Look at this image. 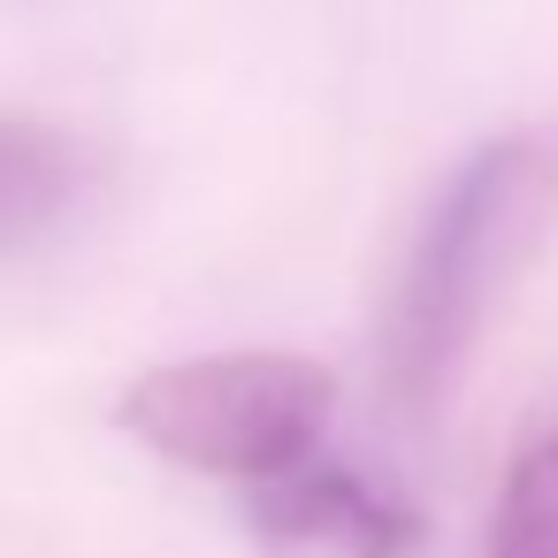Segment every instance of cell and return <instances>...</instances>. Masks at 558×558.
I'll return each instance as SVG.
<instances>
[{
  "label": "cell",
  "instance_id": "1",
  "mask_svg": "<svg viewBox=\"0 0 558 558\" xmlns=\"http://www.w3.org/2000/svg\"><path fill=\"white\" fill-rule=\"evenodd\" d=\"M550 215H558V131L482 138L444 177L383 314V390L405 421H428L451 398L497 299L543 245Z\"/></svg>",
  "mask_w": 558,
  "mask_h": 558
},
{
  "label": "cell",
  "instance_id": "2",
  "mask_svg": "<svg viewBox=\"0 0 558 558\" xmlns=\"http://www.w3.org/2000/svg\"><path fill=\"white\" fill-rule=\"evenodd\" d=\"M329 413H337V375L322 360L276 352V344L161 360V367L131 375L116 398L123 436H138L169 466L222 474V482H268V474L314 459Z\"/></svg>",
  "mask_w": 558,
  "mask_h": 558
},
{
  "label": "cell",
  "instance_id": "3",
  "mask_svg": "<svg viewBox=\"0 0 558 558\" xmlns=\"http://www.w3.org/2000/svg\"><path fill=\"white\" fill-rule=\"evenodd\" d=\"M245 535H253V558H405L421 543V512L352 466L299 459L260 482Z\"/></svg>",
  "mask_w": 558,
  "mask_h": 558
},
{
  "label": "cell",
  "instance_id": "4",
  "mask_svg": "<svg viewBox=\"0 0 558 558\" xmlns=\"http://www.w3.org/2000/svg\"><path fill=\"white\" fill-rule=\"evenodd\" d=\"M93 192V146L47 116L0 108V260L47 245Z\"/></svg>",
  "mask_w": 558,
  "mask_h": 558
},
{
  "label": "cell",
  "instance_id": "5",
  "mask_svg": "<svg viewBox=\"0 0 558 558\" xmlns=\"http://www.w3.org/2000/svg\"><path fill=\"white\" fill-rule=\"evenodd\" d=\"M489 558H558V436H535L512 459L489 520Z\"/></svg>",
  "mask_w": 558,
  "mask_h": 558
}]
</instances>
